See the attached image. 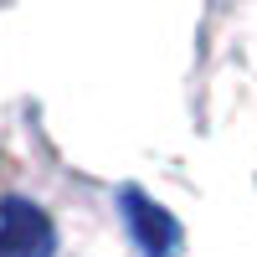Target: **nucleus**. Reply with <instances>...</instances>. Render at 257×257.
<instances>
[{
  "instance_id": "obj_1",
  "label": "nucleus",
  "mask_w": 257,
  "mask_h": 257,
  "mask_svg": "<svg viewBox=\"0 0 257 257\" xmlns=\"http://www.w3.org/2000/svg\"><path fill=\"white\" fill-rule=\"evenodd\" d=\"M52 252H57V231L47 211L26 196L0 201V257H52Z\"/></svg>"
},
{
  "instance_id": "obj_2",
  "label": "nucleus",
  "mask_w": 257,
  "mask_h": 257,
  "mask_svg": "<svg viewBox=\"0 0 257 257\" xmlns=\"http://www.w3.org/2000/svg\"><path fill=\"white\" fill-rule=\"evenodd\" d=\"M118 201H123V221H128V237H134L139 257H180V221L165 206H155L134 185H123Z\"/></svg>"
}]
</instances>
